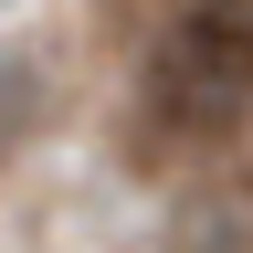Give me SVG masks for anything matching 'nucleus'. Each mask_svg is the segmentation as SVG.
<instances>
[{
	"mask_svg": "<svg viewBox=\"0 0 253 253\" xmlns=\"http://www.w3.org/2000/svg\"><path fill=\"white\" fill-rule=\"evenodd\" d=\"M243 137H253V11L243 0H190L137 63L126 158L137 169H211Z\"/></svg>",
	"mask_w": 253,
	"mask_h": 253,
	"instance_id": "f257e3e1",
	"label": "nucleus"
},
{
	"mask_svg": "<svg viewBox=\"0 0 253 253\" xmlns=\"http://www.w3.org/2000/svg\"><path fill=\"white\" fill-rule=\"evenodd\" d=\"M169 253H253V137L221 148L211 169H190L169 211Z\"/></svg>",
	"mask_w": 253,
	"mask_h": 253,
	"instance_id": "f03ea898",
	"label": "nucleus"
},
{
	"mask_svg": "<svg viewBox=\"0 0 253 253\" xmlns=\"http://www.w3.org/2000/svg\"><path fill=\"white\" fill-rule=\"evenodd\" d=\"M32 116H42V95H32V74H21L11 53H0V158L32 137Z\"/></svg>",
	"mask_w": 253,
	"mask_h": 253,
	"instance_id": "7ed1b4c3",
	"label": "nucleus"
}]
</instances>
